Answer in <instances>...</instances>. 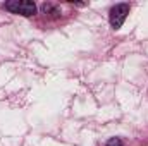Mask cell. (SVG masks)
<instances>
[{"mask_svg": "<svg viewBox=\"0 0 148 146\" xmlns=\"http://www.w3.org/2000/svg\"><path fill=\"white\" fill-rule=\"evenodd\" d=\"M3 9L12 12V14H19L24 17H31L36 14V5L31 0H12V2H5Z\"/></svg>", "mask_w": 148, "mask_h": 146, "instance_id": "1", "label": "cell"}, {"mask_svg": "<svg viewBox=\"0 0 148 146\" xmlns=\"http://www.w3.org/2000/svg\"><path fill=\"white\" fill-rule=\"evenodd\" d=\"M41 10H43L45 14H52L53 17H57V16L60 14V10H59V7H57V5H53V3H50V2H47V3H43V5H41Z\"/></svg>", "mask_w": 148, "mask_h": 146, "instance_id": "3", "label": "cell"}, {"mask_svg": "<svg viewBox=\"0 0 148 146\" xmlns=\"http://www.w3.org/2000/svg\"><path fill=\"white\" fill-rule=\"evenodd\" d=\"M107 146H124V145H122V141H121L119 138H110V139L107 141Z\"/></svg>", "mask_w": 148, "mask_h": 146, "instance_id": "4", "label": "cell"}, {"mask_svg": "<svg viewBox=\"0 0 148 146\" xmlns=\"http://www.w3.org/2000/svg\"><path fill=\"white\" fill-rule=\"evenodd\" d=\"M127 14H129V3H117V5H114L110 10V26L114 29H119L124 24Z\"/></svg>", "mask_w": 148, "mask_h": 146, "instance_id": "2", "label": "cell"}]
</instances>
